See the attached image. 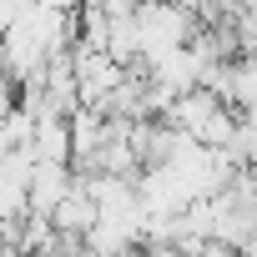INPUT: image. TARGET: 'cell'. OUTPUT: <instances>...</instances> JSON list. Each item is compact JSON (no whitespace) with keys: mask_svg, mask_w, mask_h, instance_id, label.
Wrapping results in <instances>:
<instances>
[{"mask_svg":"<svg viewBox=\"0 0 257 257\" xmlns=\"http://www.w3.org/2000/svg\"><path fill=\"white\" fill-rule=\"evenodd\" d=\"M76 187V172L71 162H36V177H31V192H26V217H41L51 222L56 207L66 202V192Z\"/></svg>","mask_w":257,"mask_h":257,"instance_id":"1","label":"cell"},{"mask_svg":"<svg viewBox=\"0 0 257 257\" xmlns=\"http://www.w3.org/2000/svg\"><path fill=\"white\" fill-rule=\"evenodd\" d=\"M132 257H182V252H177V247H137Z\"/></svg>","mask_w":257,"mask_h":257,"instance_id":"2","label":"cell"},{"mask_svg":"<svg viewBox=\"0 0 257 257\" xmlns=\"http://www.w3.org/2000/svg\"><path fill=\"white\" fill-rule=\"evenodd\" d=\"M0 172H6V152H0Z\"/></svg>","mask_w":257,"mask_h":257,"instance_id":"3","label":"cell"}]
</instances>
